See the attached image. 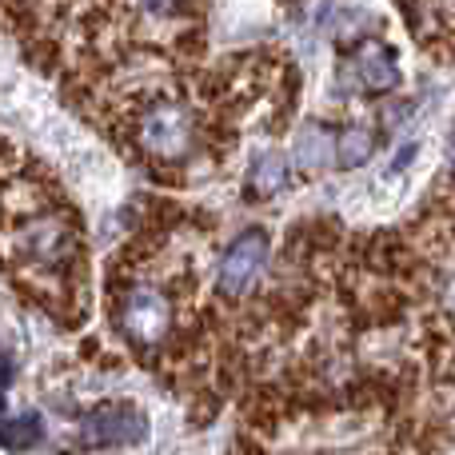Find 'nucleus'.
Instances as JSON below:
<instances>
[{
    "instance_id": "obj_3",
    "label": "nucleus",
    "mask_w": 455,
    "mask_h": 455,
    "mask_svg": "<svg viewBox=\"0 0 455 455\" xmlns=\"http://www.w3.org/2000/svg\"><path fill=\"white\" fill-rule=\"evenodd\" d=\"M347 72H352L355 84L371 96H387L403 84V68L384 40H363V44H355L352 56H347Z\"/></svg>"
},
{
    "instance_id": "obj_5",
    "label": "nucleus",
    "mask_w": 455,
    "mask_h": 455,
    "mask_svg": "<svg viewBox=\"0 0 455 455\" xmlns=\"http://www.w3.org/2000/svg\"><path fill=\"white\" fill-rule=\"evenodd\" d=\"M296 164H299V172L320 176L328 164H336V136L323 124H307L296 136Z\"/></svg>"
},
{
    "instance_id": "obj_4",
    "label": "nucleus",
    "mask_w": 455,
    "mask_h": 455,
    "mask_svg": "<svg viewBox=\"0 0 455 455\" xmlns=\"http://www.w3.org/2000/svg\"><path fill=\"white\" fill-rule=\"evenodd\" d=\"M283 184H288V156H283V152H259L248 168V188H243V196L272 200L283 192Z\"/></svg>"
},
{
    "instance_id": "obj_7",
    "label": "nucleus",
    "mask_w": 455,
    "mask_h": 455,
    "mask_svg": "<svg viewBox=\"0 0 455 455\" xmlns=\"http://www.w3.org/2000/svg\"><path fill=\"white\" fill-rule=\"evenodd\" d=\"M44 440V424H40L36 411H24V416H0V443L12 451L36 448Z\"/></svg>"
},
{
    "instance_id": "obj_1",
    "label": "nucleus",
    "mask_w": 455,
    "mask_h": 455,
    "mask_svg": "<svg viewBox=\"0 0 455 455\" xmlns=\"http://www.w3.org/2000/svg\"><path fill=\"white\" fill-rule=\"evenodd\" d=\"M267 259H272V240L264 228H248L235 240L224 243L220 259L212 272V312H208V339L216 328V312L220 307H251L264 296L267 280Z\"/></svg>"
},
{
    "instance_id": "obj_2",
    "label": "nucleus",
    "mask_w": 455,
    "mask_h": 455,
    "mask_svg": "<svg viewBox=\"0 0 455 455\" xmlns=\"http://www.w3.org/2000/svg\"><path fill=\"white\" fill-rule=\"evenodd\" d=\"M80 440L84 448H132V443L148 440V416L128 400L96 403L80 424Z\"/></svg>"
},
{
    "instance_id": "obj_9",
    "label": "nucleus",
    "mask_w": 455,
    "mask_h": 455,
    "mask_svg": "<svg viewBox=\"0 0 455 455\" xmlns=\"http://www.w3.org/2000/svg\"><path fill=\"white\" fill-rule=\"evenodd\" d=\"M448 172H451V184H455V132H451V140H448Z\"/></svg>"
},
{
    "instance_id": "obj_6",
    "label": "nucleus",
    "mask_w": 455,
    "mask_h": 455,
    "mask_svg": "<svg viewBox=\"0 0 455 455\" xmlns=\"http://www.w3.org/2000/svg\"><path fill=\"white\" fill-rule=\"evenodd\" d=\"M376 132H371L368 124H347L344 132L336 136V164L344 168V172H352V168L368 164L371 152H376Z\"/></svg>"
},
{
    "instance_id": "obj_8",
    "label": "nucleus",
    "mask_w": 455,
    "mask_h": 455,
    "mask_svg": "<svg viewBox=\"0 0 455 455\" xmlns=\"http://www.w3.org/2000/svg\"><path fill=\"white\" fill-rule=\"evenodd\" d=\"M411 160H416V144H403L400 156H395V164H392V172H400V168H403V164H411Z\"/></svg>"
}]
</instances>
